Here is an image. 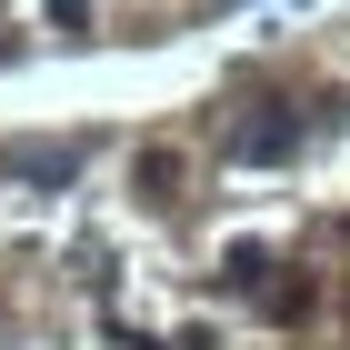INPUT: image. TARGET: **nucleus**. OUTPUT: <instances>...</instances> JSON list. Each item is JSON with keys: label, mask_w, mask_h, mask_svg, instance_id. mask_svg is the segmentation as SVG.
<instances>
[{"label": "nucleus", "mask_w": 350, "mask_h": 350, "mask_svg": "<svg viewBox=\"0 0 350 350\" xmlns=\"http://www.w3.org/2000/svg\"><path fill=\"white\" fill-rule=\"evenodd\" d=\"M0 180L70 190V180H81V140H10V150H0Z\"/></svg>", "instance_id": "f257e3e1"}, {"label": "nucleus", "mask_w": 350, "mask_h": 350, "mask_svg": "<svg viewBox=\"0 0 350 350\" xmlns=\"http://www.w3.org/2000/svg\"><path fill=\"white\" fill-rule=\"evenodd\" d=\"M300 131H310L300 110H260V120H250V131H241V161H250V170H270V161H291V150H300Z\"/></svg>", "instance_id": "f03ea898"}, {"label": "nucleus", "mask_w": 350, "mask_h": 350, "mask_svg": "<svg viewBox=\"0 0 350 350\" xmlns=\"http://www.w3.org/2000/svg\"><path fill=\"white\" fill-rule=\"evenodd\" d=\"M131 180H140V200L161 211L170 190H180V150H140V170H131Z\"/></svg>", "instance_id": "7ed1b4c3"}, {"label": "nucleus", "mask_w": 350, "mask_h": 350, "mask_svg": "<svg viewBox=\"0 0 350 350\" xmlns=\"http://www.w3.org/2000/svg\"><path fill=\"white\" fill-rule=\"evenodd\" d=\"M220 280H230V291H260V280H270V250L260 241H230V250H220Z\"/></svg>", "instance_id": "20e7f679"}, {"label": "nucleus", "mask_w": 350, "mask_h": 350, "mask_svg": "<svg viewBox=\"0 0 350 350\" xmlns=\"http://www.w3.org/2000/svg\"><path fill=\"white\" fill-rule=\"evenodd\" d=\"M51 21L60 30H90V0H51Z\"/></svg>", "instance_id": "39448f33"}]
</instances>
